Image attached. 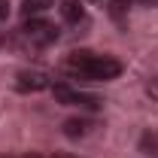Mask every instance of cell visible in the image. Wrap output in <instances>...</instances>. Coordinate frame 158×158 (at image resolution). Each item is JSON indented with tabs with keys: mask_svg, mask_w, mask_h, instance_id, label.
<instances>
[{
	"mask_svg": "<svg viewBox=\"0 0 158 158\" xmlns=\"http://www.w3.org/2000/svg\"><path fill=\"white\" fill-rule=\"evenodd\" d=\"M21 31H24V37L31 40V43H37V46H46V43H55V40H58V27H52L49 21L40 19V15L24 19Z\"/></svg>",
	"mask_w": 158,
	"mask_h": 158,
	"instance_id": "3957f363",
	"label": "cell"
},
{
	"mask_svg": "<svg viewBox=\"0 0 158 158\" xmlns=\"http://www.w3.org/2000/svg\"><path fill=\"white\" fill-rule=\"evenodd\" d=\"M140 3H146V6H158V0H140Z\"/></svg>",
	"mask_w": 158,
	"mask_h": 158,
	"instance_id": "30bf717a",
	"label": "cell"
},
{
	"mask_svg": "<svg viewBox=\"0 0 158 158\" xmlns=\"http://www.w3.org/2000/svg\"><path fill=\"white\" fill-rule=\"evenodd\" d=\"M9 19V0H0V21Z\"/></svg>",
	"mask_w": 158,
	"mask_h": 158,
	"instance_id": "9c48e42d",
	"label": "cell"
},
{
	"mask_svg": "<svg viewBox=\"0 0 158 158\" xmlns=\"http://www.w3.org/2000/svg\"><path fill=\"white\" fill-rule=\"evenodd\" d=\"M52 94L58 103H67V106H82V110H98L103 100L94 98V94H85V91H76V88H70V85H52Z\"/></svg>",
	"mask_w": 158,
	"mask_h": 158,
	"instance_id": "7a4b0ae2",
	"label": "cell"
},
{
	"mask_svg": "<svg viewBox=\"0 0 158 158\" xmlns=\"http://www.w3.org/2000/svg\"><path fill=\"white\" fill-rule=\"evenodd\" d=\"M52 6H55V0H21V15L24 19H34V15L52 9Z\"/></svg>",
	"mask_w": 158,
	"mask_h": 158,
	"instance_id": "52a82bcc",
	"label": "cell"
},
{
	"mask_svg": "<svg viewBox=\"0 0 158 158\" xmlns=\"http://www.w3.org/2000/svg\"><path fill=\"white\" fill-rule=\"evenodd\" d=\"M15 88L19 91H43V88H49V76L43 70H21L15 76Z\"/></svg>",
	"mask_w": 158,
	"mask_h": 158,
	"instance_id": "277c9868",
	"label": "cell"
},
{
	"mask_svg": "<svg viewBox=\"0 0 158 158\" xmlns=\"http://www.w3.org/2000/svg\"><path fill=\"white\" fill-rule=\"evenodd\" d=\"M146 94H149V98H152V100H158V76L146 82Z\"/></svg>",
	"mask_w": 158,
	"mask_h": 158,
	"instance_id": "ba28073f",
	"label": "cell"
},
{
	"mask_svg": "<svg viewBox=\"0 0 158 158\" xmlns=\"http://www.w3.org/2000/svg\"><path fill=\"white\" fill-rule=\"evenodd\" d=\"M91 128H94V125H91L88 118H67V122H64V134H67L70 140L85 137V134H88Z\"/></svg>",
	"mask_w": 158,
	"mask_h": 158,
	"instance_id": "5b68a950",
	"label": "cell"
},
{
	"mask_svg": "<svg viewBox=\"0 0 158 158\" xmlns=\"http://www.w3.org/2000/svg\"><path fill=\"white\" fill-rule=\"evenodd\" d=\"M58 9H61V15H64L67 21H73V24L85 19V9H82V3H79V0H61Z\"/></svg>",
	"mask_w": 158,
	"mask_h": 158,
	"instance_id": "8992f818",
	"label": "cell"
},
{
	"mask_svg": "<svg viewBox=\"0 0 158 158\" xmlns=\"http://www.w3.org/2000/svg\"><path fill=\"white\" fill-rule=\"evenodd\" d=\"M67 73L91 82H106L122 73V64L110 55H94V52H73L67 58Z\"/></svg>",
	"mask_w": 158,
	"mask_h": 158,
	"instance_id": "6da1fadb",
	"label": "cell"
}]
</instances>
